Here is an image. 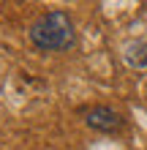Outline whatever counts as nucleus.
I'll return each instance as SVG.
<instances>
[{
	"label": "nucleus",
	"mask_w": 147,
	"mask_h": 150,
	"mask_svg": "<svg viewBox=\"0 0 147 150\" xmlns=\"http://www.w3.org/2000/svg\"><path fill=\"white\" fill-rule=\"evenodd\" d=\"M30 41L44 52H63L71 49L76 41L74 33V22L71 16L63 11H49L44 16H38L36 25L30 28Z\"/></svg>",
	"instance_id": "f257e3e1"
},
{
	"label": "nucleus",
	"mask_w": 147,
	"mask_h": 150,
	"mask_svg": "<svg viewBox=\"0 0 147 150\" xmlns=\"http://www.w3.org/2000/svg\"><path fill=\"white\" fill-rule=\"evenodd\" d=\"M87 126L96 128V131L109 134V131H117L120 126H123V120H120V115L112 107H96V109L87 112Z\"/></svg>",
	"instance_id": "f03ea898"
},
{
	"label": "nucleus",
	"mask_w": 147,
	"mask_h": 150,
	"mask_svg": "<svg viewBox=\"0 0 147 150\" xmlns=\"http://www.w3.org/2000/svg\"><path fill=\"white\" fill-rule=\"evenodd\" d=\"M125 63L131 68H139V71H147V41H134L125 47Z\"/></svg>",
	"instance_id": "7ed1b4c3"
}]
</instances>
